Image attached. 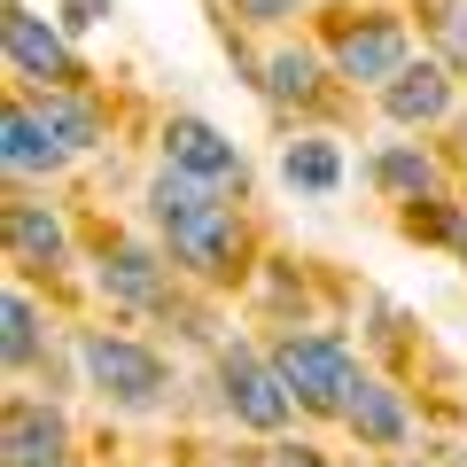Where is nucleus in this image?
I'll use <instances>...</instances> for the list:
<instances>
[{
  "mask_svg": "<svg viewBox=\"0 0 467 467\" xmlns=\"http://www.w3.org/2000/svg\"><path fill=\"white\" fill-rule=\"evenodd\" d=\"M86 374H94V389H109L125 405H149L164 389V358L140 343H117V335H86Z\"/></svg>",
  "mask_w": 467,
  "mask_h": 467,
  "instance_id": "nucleus-2",
  "label": "nucleus"
},
{
  "mask_svg": "<svg viewBox=\"0 0 467 467\" xmlns=\"http://www.w3.org/2000/svg\"><path fill=\"white\" fill-rule=\"evenodd\" d=\"M265 467H327V460L312 444H281V451H265Z\"/></svg>",
  "mask_w": 467,
  "mask_h": 467,
  "instance_id": "nucleus-20",
  "label": "nucleus"
},
{
  "mask_svg": "<svg viewBox=\"0 0 467 467\" xmlns=\"http://www.w3.org/2000/svg\"><path fill=\"white\" fill-rule=\"evenodd\" d=\"M436 39H444V55H451V63L467 55V0H451V8H444V24H436Z\"/></svg>",
  "mask_w": 467,
  "mask_h": 467,
  "instance_id": "nucleus-19",
  "label": "nucleus"
},
{
  "mask_svg": "<svg viewBox=\"0 0 467 467\" xmlns=\"http://www.w3.org/2000/svg\"><path fill=\"white\" fill-rule=\"evenodd\" d=\"M0 32H8V63H16L24 78H39V86H70V78H78L70 47L32 16V8H8V16H0Z\"/></svg>",
  "mask_w": 467,
  "mask_h": 467,
  "instance_id": "nucleus-6",
  "label": "nucleus"
},
{
  "mask_svg": "<svg viewBox=\"0 0 467 467\" xmlns=\"http://www.w3.org/2000/svg\"><path fill=\"white\" fill-rule=\"evenodd\" d=\"M273 94H281V101H312V55H304V47H288V55H273Z\"/></svg>",
  "mask_w": 467,
  "mask_h": 467,
  "instance_id": "nucleus-17",
  "label": "nucleus"
},
{
  "mask_svg": "<svg viewBox=\"0 0 467 467\" xmlns=\"http://www.w3.org/2000/svg\"><path fill=\"white\" fill-rule=\"evenodd\" d=\"M382 101H389V117H398V125H429V117L451 109V78H444V63L398 70V78L382 86Z\"/></svg>",
  "mask_w": 467,
  "mask_h": 467,
  "instance_id": "nucleus-9",
  "label": "nucleus"
},
{
  "mask_svg": "<svg viewBox=\"0 0 467 467\" xmlns=\"http://www.w3.org/2000/svg\"><path fill=\"white\" fill-rule=\"evenodd\" d=\"M164 234H171V257H180V265H195V273H234L242 226H234V211H226V202H202V211L171 218Z\"/></svg>",
  "mask_w": 467,
  "mask_h": 467,
  "instance_id": "nucleus-3",
  "label": "nucleus"
},
{
  "mask_svg": "<svg viewBox=\"0 0 467 467\" xmlns=\"http://www.w3.org/2000/svg\"><path fill=\"white\" fill-rule=\"evenodd\" d=\"M343 420L367 436V444H398V436H405V413H398V398H389L382 382H358V389H350Z\"/></svg>",
  "mask_w": 467,
  "mask_h": 467,
  "instance_id": "nucleus-13",
  "label": "nucleus"
},
{
  "mask_svg": "<svg viewBox=\"0 0 467 467\" xmlns=\"http://www.w3.org/2000/svg\"><path fill=\"white\" fill-rule=\"evenodd\" d=\"M0 156H8V171H55L63 164V140L39 125V109H8V125H0Z\"/></svg>",
  "mask_w": 467,
  "mask_h": 467,
  "instance_id": "nucleus-10",
  "label": "nucleus"
},
{
  "mask_svg": "<svg viewBox=\"0 0 467 467\" xmlns=\"http://www.w3.org/2000/svg\"><path fill=\"white\" fill-rule=\"evenodd\" d=\"M0 460L24 467V460H63V420L47 413V405L16 398L8 405V429H0Z\"/></svg>",
  "mask_w": 467,
  "mask_h": 467,
  "instance_id": "nucleus-8",
  "label": "nucleus"
},
{
  "mask_svg": "<svg viewBox=\"0 0 467 467\" xmlns=\"http://www.w3.org/2000/svg\"><path fill=\"white\" fill-rule=\"evenodd\" d=\"M101 16H109V0H63V24H78V32L101 24Z\"/></svg>",
  "mask_w": 467,
  "mask_h": 467,
  "instance_id": "nucleus-21",
  "label": "nucleus"
},
{
  "mask_svg": "<svg viewBox=\"0 0 467 467\" xmlns=\"http://www.w3.org/2000/svg\"><path fill=\"white\" fill-rule=\"evenodd\" d=\"M281 171H288L296 187H312V195H327V187L343 180V164H335V149H327V140H288Z\"/></svg>",
  "mask_w": 467,
  "mask_h": 467,
  "instance_id": "nucleus-15",
  "label": "nucleus"
},
{
  "mask_svg": "<svg viewBox=\"0 0 467 467\" xmlns=\"http://www.w3.org/2000/svg\"><path fill=\"white\" fill-rule=\"evenodd\" d=\"M335 70L343 78H358V86H389L405 70V32L389 16H374V24H350L343 39H335Z\"/></svg>",
  "mask_w": 467,
  "mask_h": 467,
  "instance_id": "nucleus-5",
  "label": "nucleus"
},
{
  "mask_svg": "<svg viewBox=\"0 0 467 467\" xmlns=\"http://www.w3.org/2000/svg\"><path fill=\"white\" fill-rule=\"evenodd\" d=\"M24 467H63V460H24Z\"/></svg>",
  "mask_w": 467,
  "mask_h": 467,
  "instance_id": "nucleus-23",
  "label": "nucleus"
},
{
  "mask_svg": "<svg viewBox=\"0 0 467 467\" xmlns=\"http://www.w3.org/2000/svg\"><path fill=\"white\" fill-rule=\"evenodd\" d=\"M374 180H382L398 202H420L436 187V164H429V156H413V149H389L382 164H374Z\"/></svg>",
  "mask_w": 467,
  "mask_h": 467,
  "instance_id": "nucleus-16",
  "label": "nucleus"
},
{
  "mask_svg": "<svg viewBox=\"0 0 467 467\" xmlns=\"http://www.w3.org/2000/svg\"><path fill=\"white\" fill-rule=\"evenodd\" d=\"M39 343V319H32V296H8V367H24Z\"/></svg>",
  "mask_w": 467,
  "mask_h": 467,
  "instance_id": "nucleus-18",
  "label": "nucleus"
},
{
  "mask_svg": "<svg viewBox=\"0 0 467 467\" xmlns=\"http://www.w3.org/2000/svg\"><path fill=\"white\" fill-rule=\"evenodd\" d=\"M32 109H39V125H47V133L63 140V149H94V133H101V125H94V109H86V101H70L63 86H47V94H39Z\"/></svg>",
  "mask_w": 467,
  "mask_h": 467,
  "instance_id": "nucleus-14",
  "label": "nucleus"
},
{
  "mask_svg": "<svg viewBox=\"0 0 467 467\" xmlns=\"http://www.w3.org/2000/svg\"><path fill=\"white\" fill-rule=\"evenodd\" d=\"M226 405L250 429H281L288 420V382H281V367H265V358H250V350H226Z\"/></svg>",
  "mask_w": 467,
  "mask_h": 467,
  "instance_id": "nucleus-4",
  "label": "nucleus"
},
{
  "mask_svg": "<svg viewBox=\"0 0 467 467\" xmlns=\"http://www.w3.org/2000/svg\"><path fill=\"white\" fill-rule=\"evenodd\" d=\"M101 288L117 304H164V265L149 250H109L101 257Z\"/></svg>",
  "mask_w": 467,
  "mask_h": 467,
  "instance_id": "nucleus-11",
  "label": "nucleus"
},
{
  "mask_svg": "<svg viewBox=\"0 0 467 467\" xmlns=\"http://www.w3.org/2000/svg\"><path fill=\"white\" fill-rule=\"evenodd\" d=\"M460 250H467V226H460Z\"/></svg>",
  "mask_w": 467,
  "mask_h": 467,
  "instance_id": "nucleus-24",
  "label": "nucleus"
},
{
  "mask_svg": "<svg viewBox=\"0 0 467 467\" xmlns=\"http://www.w3.org/2000/svg\"><path fill=\"white\" fill-rule=\"evenodd\" d=\"M164 156H171L180 171H195V180H211V187L242 180V156H234V140H218L202 117H171V125H164Z\"/></svg>",
  "mask_w": 467,
  "mask_h": 467,
  "instance_id": "nucleus-7",
  "label": "nucleus"
},
{
  "mask_svg": "<svg viewBox=\"0 0 467 467\" xmlns=\"http://www.w3.org/2000/svg\"><path fill=\"white\" fill-rule=\"evenodd\" d=\"M273 367H281L288 398L312 405V413H343L350 389H358V374H350V350L335 343V335H288V343L273 350Z\"/></svg>",
  "mask_w": 467,
  "mask_h": 467,
  "instance_id": "nucleus-1",
  "label": "nucleus"
},
{
  "mask_svg": "<svg viewBox=\"0 0 467 467\" xmlns=\"http://www.w3.org/2000/svg\"><path fill=\"white\" fill-rule=\"evenodd\" d=\"M8 250L32 257V265H55V257H63V226H55V211H39V202H8Z\"/></svg>",
  "mask_w": 467,
  "mask_h": 467,
  "instance_id": "nucleus-12",
  "label": "nucleus"
},
{
  "mask_svg": "<svg viewBox=\"0 0 467 467\" xmlns=\"http://www.w3.org/2000/svg\"><path fill=\"white\" fill-rule=\"evenodd\" d=\"M242 16H250V24H281L288 0H242Z\"/></svg>",
  "mask_w": 467,
  "mask_h": 467,
  "instance_id": "nucleus-22",
  "label": "nucleus"
}]
</instances>
